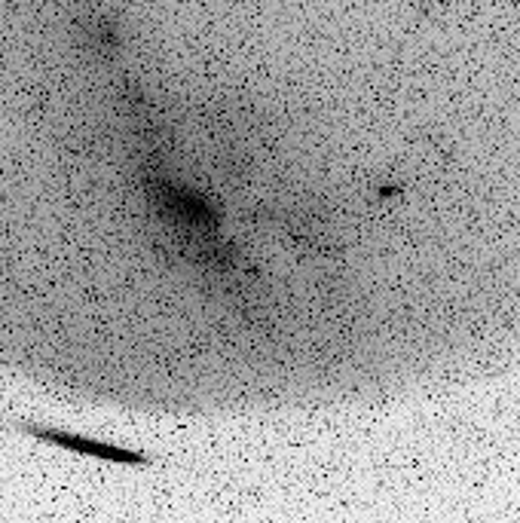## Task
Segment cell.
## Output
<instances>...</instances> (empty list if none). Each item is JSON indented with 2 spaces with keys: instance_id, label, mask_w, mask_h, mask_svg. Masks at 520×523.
<instances>
[{
  "instance_id": "obj_1",
  "label": "cell",
  "mask_w": 520,
  "mask_h": 523,
  "mask_svg": "<svg viewBox=\"0 0 520 523\" xmlns=\"http://www.w3.org/2000/svg\"><path fill=\"white\" fill-rule=\"evenodd\" d=\"M43 441H52L59 447H71V450H80V453H89V456H98V459H111V462H144L141 453H129V450H120V447H111V444H98V441H83V438H74V435H62V432H37Z\"/></svg>"
}]
</instances>
